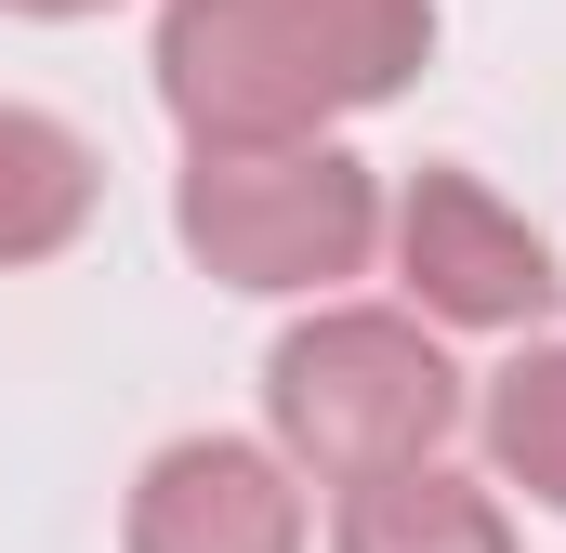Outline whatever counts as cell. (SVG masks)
Wrapping results in <instances>:
<instances>
[{"label": "cell", "instance_id": "obj_9", "mask_svg": "<svg viewBox=\"0 0 566 553\" xmlns=\"http://www.w3.org/2000/svg\"><path fill=\"white\" fill-rule=\"evenodd\" d=\"M0 13H40V27H80V13H106V0H0Z\"/></svg>", "mask_w": 566, "mask_h": 553}, {"label": "cell", "instance_id": "obj_6", "mask_svg": "<svg viewBox=\"0 0 566 553\" xmlns=\"http://www.w3.org/2000/svg\"><path fill=\"white\" fill-rule=\"evenodd\" d=\"M93 198H106V158H93V145L66 133L53 106H0V276L80 251Z\"/></svg>", "mask_w": 566, "mask_h": 553}, {"label": "cell", "instance_id": "obj_1", "mask_svg": "<svg viewBox=\"0 0 566 553\" xmlns=\"http://www.w3.org/2000/svg\"><path fill=\"white\" fill-rule=\"evenodd\" d=\"M434 53V0H158V106L185 158L329 145V119L396 106Z\"/></svg>", "mask_w": 566, "mask_h": 553}, {"label": "cell", "instance_id": "obj_8", "mask_svg": "<svg viewBox=\"0 0 566 553\" xmlns=\"http://www.w3.org/2000/svg\"><path fill=\"white\" fill-rule=\"evenodd\" d=\"M488 461H501V488H527L541 514H566V343H527L501 383H488Z\"/></svg>", "mask_w": 566, "mask_h": 553}, {"label": "cell", "instance_id": "obj_3", "mask_svg": "<svg viewBox=\"0 0 566 553\" xmlns=\"http://www.w3.org/2000/svg\"><path fill=\"white\" fill-rule=\"evenodd\" d=\"M382 171L369 158H343V145H277V158H185V198H171V225H185V251L224 276V290H343V276H369L382 251Z\"/></svg>", "mask_w": 566, "mask_h": 553}, {"label": "cell", "instance_id": "obj_5", "mask_svg": "<svg viewBox=\"0 0 566 553\" xmlns=\"http://www.w3.org/2000/svg\"><path fill=\"white\" fill-rule=\"evenodd\" d=\"M119 553H303V474L251 435H171L133 474Z\"/></svg>", "mask_w": 566, "mask_h": 553}, {"label": "cell", "instance_id": "obj_4", "mask_svg": "<svg viewBox=\"0 0 566 553\" xmlns=\"http://www.w3.org/2000/svg\"><path fill=\"white\" fill-rule=\"evenodd\" d=\"M382 238H396V264H409V290H422V316H448V330H541L554 316V251L527 238V211H501L474 171H409V198L382 211Z\"/></svg>", "mask_w": 566, "mask_h": 553}, {"label": "cell", "instance_id": "obj_7", "mask_svg": "<svg viewBox=\"0 0 566 553\" xmlns=\"http://www.w3.org/2000/svg\"><path fill=\"white\" fill-rule=\"evenodd\" d=\"M343 553H514V514L474 488V474H448V461H409V474H369V488H343Z\"/></svg>", "mask_w": 566, "mask_h": 553}, {"label": "cell", "instance_id": "obj_2", "mask_svg": "<svg viewBox=\"0 0 566 553\" xmlns=\"http://www.w3.org/2000/svg\"><path fill=\"white\" fill-rule=\"evenodd\" d=\"M264 421H277V461H290V474L369 488V474H409V461L448 448L461 369L434 356L422 316L329 303V316H303L277 356H264Z\"/></svg>", "mask_w": 566, "mask_h": 553}]
</instances>
